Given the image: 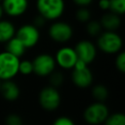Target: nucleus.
Listing matches in <instances>:
<instances>
[{"label":"nucleus","instance_id":"nucleus-1","mask_svg":"<svg viewBox=\"0 0 125 125\" xmlns=\"http://www.w3.org/2000/svg\"><path fill=\"white\" fill-rule=\"evenodd\" d=\"M36 8L39 15L45 20L54 21L59 19L64 12L63 0H37Z\"/></svg>","mask_w":125,"mask_h":125},{"label":"nucleus","instance_id":"nucleus-2","mask_svg":"<svg viewBox=\"0 0 125 125\" xmlns=\"http://www.w3.org/2000/svg\"><path fill=\"white\" fill-rule=\"evenodd\" d=\"M122 38L115 31H104L97 40L98 48L105 54H117L121 51Z\"/></svg>","mask_w":125,"mask_h":125},{"label":"nucleus","instance_id":"nucleus-3","mask_svg":"<svg viewBox=\"0 0 125 125\" xmlns=\"http://www.w3.org/2000/svg\"><path fill=\"white\" fill-rule=\"evenodd\" d=\"M20 59L4 51L0 53V80H12L19 73Z\"/></svg>","mask_w":125,"mask_h":125},{"label":"nucleus","instance_id":"nucleus-4","mask_svg":"<svg viewBox=\"0 0 125 125\" xmlns=\"http://www.w3.org/2000/svg\"><path fill=\"white\" fill-rule=\"evenodd\" d=\"M108 114V107L104 103L95 102L85 108L83 118L90 125H100L104 122Z\"/></svg>","mask_w":125,"mask_h":125},{"label":"nucleus","instance_id":"nucleus-5","mask_svg":"<svg viewBox=\"0 0 125 125\" xmlns=\"http://www.w3.org/2000/svg\"><path fill=\"white\" fill-rule=\"evenodd\" d=\"M71 80L73 84L81 89L88 88L93 83V73L89 66L82 62L81 61H77L71 72Z\"/></svg>","mask_w":125,"mask_h":125},{"label":"nucleus","instance_id":"nucleus-6","mask_svg":"<svg viewBox=\"0 0 125 125\" xmlns=\"http://www.w3.org/2000/svg\"><path fill=\"white\" fill-rule=\"evenodd\" d=\"M41 107L47 111L56 110L61 104V95L57 88L46 86L39 92L38 96Z\"/></svg>","mask_w":125,"mask_h":125},{"label":"nucleus","instance_id":"nucleus-7","mask_svg":"<svg viewBox=\"0 0 125 125\" xmlns=\"http://www.w3.org/2000/svg\"><path fill=\"white\" fill-rule=\"evenodd\" d=\"M31 62L33 66V73L41 77L49 76L56 68L55 59L50 54H39Z\"/></svg>","mask_w":125,"mask_h":125},{"label":"nucleus","instance_id":"nucleus-8","mask_svg":"<svg viewBox=\"0 0 125 125\" xmlns=\"http://www.w3.org/2000/svg\"><path fill=\"white\" fill-rule=\"evenodd\" d=\"M15 36L24 45L26 49L34 47L40 38L39 30L33 24H23L17 31Z\"/></svg>","mask_w":125,"mask_h":125},{"label":"nucleus","instance_id":"nucleus-9","mask_svg":"<svg viewBox=\"0 0 125 125\" xmlns=\"http://www.w3.org/2000/svg\"><path fill=\"white\" fill-rule=\"evenodd\" d=\"M48 32L50 38L58 43H65L73 35V30L70 24L61 21L53 22L50 25Z\"/></svg>","mask_w":125,"mask_h":125},{"label":"nucleus","instance_id":"nucleus-10","mask_svg":"<svg viewBox=\"0 0 125 125\" xmlns=\"http://www.w3.org/2000/svg\"><path fill=\"white\" fill-rule=\"evenodd\" d=\"M73 49L76 53L77 59L87 65H89L91 62H93L94 60L96 59L97 47L93 42H91L89 40L79 41Z\"/></svg>","mask_w":125,"mask_h":125},{"label":"nucleus","instance_id":"nucleus-11","mask_svg":"<svg viewBox=\"0 0 125 125\" xmlns=\"http://www.w3.org/2000/svg\"><path fill=\"white\" fill-rule=\"evenodd\" d=\"M54 59L56 64L63 69H72L78 61L74 49L70 47H62L59 49Z\"/></svg>","mask_w":125,"mask_h":125},{"label":"nucleus","instance_id":"nucleus-12","mask_svg":"<svg viewBox=\"0 0 125 125\" xmlns=\"http://www.w3.org/2000/svg\"><path fill=\"white\" fill-rule=\"evenodd\" d=\"M2 9L10 17H19L25 13L28 1L27 0H2Z\"/></svg>","mask_w":125,"mask_h":125},{"label":"nucleus","instance_id":"nucleus-13","mask_svg":"<svg viewBox=\"0 0 125 125\" xmlns=\"http://www.w3.org/2000/svg\"><path fill=\"white\" fill-rule=\"evenodd\" d=\"M0 93L6 101L13 102L20 97L21 91L18 84L15 83L13 80H6L1 82Z\"/></svg>","mask_w":125,"mask_h":125},{"label":"nucleus","instance_id":"nucleus-14","mask_svg":"<svg viewBox=\"0 0 125 125\" xmlns=\"http://www.w3.org/2000/svg\"><path fill=\"white\" fill-rule=\"evenodd\" d=\"M100 23L102 25V28L104 29L105 31H115L116 29L119 28V26L121 24L120 16H118L112 12L105 13L101 18Z\"/></svg>","mask_w":125,"mask_h":125},{"label":"nucleus","instance_id":"nucleus-15","mask_svg":"<svg viewBox=\"0 0 125 125\" xmlns=\"http://www.w3.org/2000/svg\"><path fill=\"white\" fill-rule=\"evenodd\" d=\"M5 51L20 59L25 53L26 48L24 47V45L16 36H14L12 39H10L8 42H6Z\"/></svg>","mask_w":125,"mask_h":125},{"label":"nucleus","instance_id":"nucleus-16","mask_svg":"<svg viewBox=\"0 0 125 125\" xmlns=\"http://www.w3.org/2000/svg\"><path fill=\"white\" fill-rule=\"evenodd\" d=\"M16 34L14 24L9 21L0 20V43H6Z\"/></svg>","mask_w":125,"mask_h":125},{"label":"nucleus","instance_id":"nucleus-17","mask_svg":"<svg viewBox=\"0 0 125 125\" xmlns=\"http://www.w3.org/2000/svg\"><path fill=\"white\" fill-rule=\"evenodd\" d=\"M92 96L97 102L104 103L108 97V90L104 85L97 84L92 88Z\"/></svg>","mask_w":125,"mask_h":125},{"label":"nucleus","instance_id":"nucleus-18","mask_svg":"<svg viewBox=\"0 0 125 125\" xmlns=\"http://www.w3.org/2000/svg\"><path fill=\"white\" fill-rule=\"evenodd\" d=\"M104 125H125V115L122 112L108 114L104 122Z\"/></svg>","mask_w":125,"mask_h":125},{"label":"nucleus","instance_id":"nucleus-19","mask_svg":"<svg viewBox=\"0 0 125 125\" xmlns=\"http://www.w3.org/2000/svg\"><path fill=\"white\" fill-rule=\"evenodd\" d=\"M110 12L121 16L125 12V0H109Z\"/></svg>","mask_w":125,"mask_h":125},{"label":"nucleus","instance_id":"nucleus-20","mask_svg":"<svg viewBox=\"0 0 125 125\" xmlns=\"http://www.w3.org/2000/svg\"><path fill=\"white\" fill-rule=\"evenodd\" d=\"M86 30L91 36H99L102 33V25L98 21H89L86 25Z\"/></svg>","mask_w":125,"mask_h":125},{"label":"nucleus","instance_id":"nucleus-21","mask_svg":"<svg viewBox=\"0 0 125 125\" xmlns=\"http://www.w3.org/2000/svg\"><path fill=\"white\" fill-rule=\"evenodd\" d=\"M49 81H50V86L54 88H59L62 83H63V74L61 71H56L54 70L50 75Z\"/></svg>","mask_w":125,"mask_h":125},{"label":"nucleus","instance_id":"nucleus-22","mask_svg":"<svg viewBox=\"0 0 125 125\" xmlns=\"http://www.w3.org/2000/svg\"><path fill=\"white\" fill-rule=\"evenodd\" d=\"M19 73L22 75H29L33 73V66H32V62L29 60H20L19 63Z\"/></svg>","mask_w":125,"mask_h":125},{"label":"nucleus","instance_id":"nucleus-23","mask_svg":"<svg viewBox=\"0 0 125 125\" xmlns=\"http://www.w3.org/2000/svg\"><path fill=\"white\" fill-rule=\"evenodd\" d=\"M75 17H76L77 21H79L81 22H88L91 18V13L86 7H80V9H78L76 11Z\"/></svg>","mask_w":125,"mask_h":125},{"label":"nucleus","instance_id":"nucleus-24","mask_svg":"<svg viewBox=\"0 0 125 125\" xmlns=\"http://www.w3.org/2000/svg\"><path fill=\"white\" fill-rule=\"evenodd\" d=\"M5 125H22V119L17 113H10L5 118Z\"/></svg>","mask_w":125,"mask_h":125},{"label":"nucleus","instance_id":"nucleus-25","mask_svg":"<svg viewBox=\"0 0 125 125\" xmlns=\"http://www.w3.org/2000/svg\"><path fill=\"white\" fill-rule=\"evenodd\" d=\"M115 66L117 68V70H119L120 72H124L125 71V53L120 51L119 53H117V56L115 58Z\"/></svg>","mask_w":125,"mask_h":125},{"label":"nucleus","instance_id":"nucleus-26","mask_svg":"<svg viewBox=\"0 0 125 125\" xmlns=\"http://www.w3.org/2000/svg\"><path fill=\"white\" fill-rule=\"evenodd\" d=\"M52 125H75L73 120L67 116H59Z\"/></svg>","mask_w":125,"mask_h":125},{"label":"nucleus","instance_id":"nucleus-27","mask_svg":"<svg viewBox=\"0 0 125 125\" xmlns=\"http://www.w3.org/2000/svg\"><path fill=\"white\" fill-rule=\"evenodd\" d=\"M99 7L104 11L109 10V0H100L99 1Z\"/></svg>","mask_w":125,"mask_h":125},{"label":"nucleus","instance_id":"nucleus-28","mask_svg":"<svg viewBox=\"0 0 125 125\" xmlns=\"http://www.w3.org/2000/svg\"><path fill=\"white\" fill-rule=\"evenodd\" d=\"M45 19L43 18V17H41V16H39V17H37V18H35V21H34V26H36L37 28L38 27H40V26H42V25H44V23H45Z\"/></svg>","mask_w":125,"mask_h":125},{"label":"nucleus","instance_id":"nucleus-29","mask_svg":"<svg viewBox=\"0 0 125 125\" xmlns=\"http://www.w3.org/2000/svg\"><path fill=\"white\" fill-rule=\"evenodd\" d=\"M93 0H73V2L79 7H87L92 3Z\"/></svg>","mask_w":125,"mask_h":125},{"label":"nucleus","instance_id":"nucleus-30","mask_svg":"<svg viewBox=\"0 0 125 125\" xmlns=\"http://www.w3.org/2000/svg\"><path fill=\"white\" fill-rule=\"evenodd\" d=\"M3 14H4V12H3V9H2V6H1V4H0V20H1V18H2V16H3Z\"/></svg>","mask_w":125,"mask_h":125},{"label":"nucleus","instance_id":"nucleus-31","mask_svg":"<svg viewBox=\"0 0 125 125\" xmlns=\"http://www.w3.org/2000/svg\"><path fill=\"white\" fill-rule=\"evenodd\" d=\"M1 82H2V81H1V80H0V87H1Z\"/></svg>","mask_w":125,"mask_h":125},{"label":"nucleus","instance_id":"nucleus-32","mask_svg":"<svg viewBox=\"0 0 125 125\" xmlns=\"http://www.w3.org/2000/svg\"><path fill=\"white\" fill-rule=\"evenodd\" d=\"M0 1H2V0H0Z\"/></svg>","mask_w":125,"mask_h":125}]
</instances>
